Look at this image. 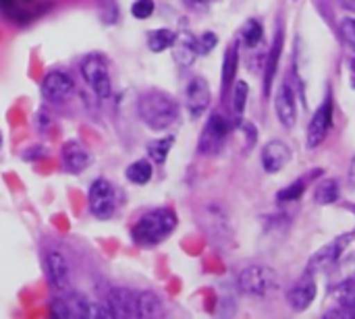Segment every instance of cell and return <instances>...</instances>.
<instances>
[{"label": "cell", "instance_id": "836d02e7", "mask_svg": "<svg viewBox=\"0 0 355 319\" xmlns=\"http://www.w3.org/2000/svg\"><path fill=\"white\" fill-rule=\"evenodd\" d=\"M352 83H354L355 87V58L352 60Z\"/></svg>", "mask_w": 355, "mask_h": 319}, {"label": "cell", "instance_id": "6da1fadb", "mask_svg": "<svg viewBox=\"0 0 355 319\" xmlns=\"http://www.w3.org/2000/svg\"><path fill=\"white\" fill-rule=\"evenodd\" d=\"M137 112L144 125L152 131H166L179 118V104L166 91L150 89L139 95Z\"/></svg>", "mask_w": 355, "mask_h": 319}, {"label": "cell", "instance_id": "4316f807", "mask_svg": "<svg viewBox=\"0 0 355 319\" xmlns=\"http://www.w3.org/2000/svg\"><path fill=\"white\" fill-rule=\"evenodd\" d=\"M337 295H339V307H343L347 319L355 318V278L343 282L339 286Z\"/></svg>", "mask_w": 355, "mask_h": 319}, {"label": "cell", "instance_id": "ac0fdd59", "mask_svg": "<svg viewBox=\"0 0 355 319\" xmlns=\"http://www.w3.org/2000/svg\"><path fill=\"white\" fill-rule=\"evenodd\" d=\"M173 58L179 66H191L196 62V58L200 56L198 52V37L191 35L189 31H179L175 33V39H173Z\"/></svg>", "mask_w": 355, "mask_h": 319}, {"label": "cell", "instance_id": "f546056e", "mask_svg": "<svg viewBox=\"0 0 355 319\" xmlns=\"http://www.w3.org/2000/svg\"><path fill=\"white\" fill-rule=\"evenodd\" d=\"M339 35L341 39L355 50V17H345L339 23Z\"/></svg>", "mask_w": 355, "mask_h": 319}, {"label": "cell", "instance_id": "8fae6325", "mask_svg": "<svg viewBox=\"0 0 355 319\" xmlns=\"http://www.w3.org/2000/svg\"><path fill=\"white\" fill-rule=\"evenodd\" d=\"M108 316L121 319L137 318V295H133L127 289H112L104 301Z\"/></svg>", "mask_w": 355, "mask_h": 319}, {"label": "cell", "instance_id": "ffe728a7", "mask_svg": "<svg viewBox=\"0 0 355 319\" xmlns=\"http://www.w3.org/2000/svg\"><path fill=\"white\" fill-rule=\"evenodd\" d=\"M237 66H239V44L235 42L227 48L223 58V98L233 87V81L237 77Z\"/></svg>", "mask_w": 355, "mask_h": 319}, {"label": "cell", "instance_id": "d6a6232c", "mask_svg": "<svg viewBox=\"0 0 355 319\" xmlns=\"http://www.w3.org/2000/svg\"><path fill=\"white\" fill-rule=\"evenodd\" d=\"M347 10H355V0H341Z\"/></svg>", "mask_w": 355, "mask_h": 319}, {"label": "cell", "instance_id": "484cf974", "mask_svg": "<svg viewBox=\"0 0 355 319\" xmlns=\"http://www.w3.org/2000/svg\"><path fill=\"white\" fill-rule=\"evenodd\" d=\"M173 39H175V31L166 29V27H160V29H154L148 33V48L152 52H164L166 48L173 46Z\"/></svg>", "mask_w": 355, "mask_h": 319}, {"label": "cell", "instance_id": "ba28073f", "mask_svg": "<svg viewBox=\"0 0 355 319\" xmlns=\"http://www.w3.org/2000/svg\"><path fill=\"white\" fill-rule=\"evenodd\" d=\"M116 195L114 187L106 179H96L89 187V212L98 220H108L114 214Z\"/></svg>", "mask_w": 355, "mask_h": 319}, {"label": "cell", "instance_id": "44dd1931", "mask_svg": "<svg viewBox=\"0 0 355 319\" xmlns=\"http://www.w3.org/2000/svg\"><path fill=\"white\" fill-rule=\"evenodd\" d=\"M164 316L162 301L158 299L156 293L144 291L137 295V318L141 319H158Z\"/></svg>", "mask_w": 355, "mask_h": 319}, {"label": "cell", "instance_id": "9a60e30c", "mask_svg": "<svg viewBox=\"0 0 355 319\" xmlns=\"http://www.w3.org/2000/svg\"><path fill=\"white\" fill-rule=\"evenodd\" d=\"M46 262V274H48V280L50 284L56 289V291H67L69 284H71V272H69V264L67 259L62 257V253L50 249L44 257Z\"/></svg>", "mask_w": 355, "mask_h": 319}, {"label": "cell", "instance_id": "1f68e13d", "mask_svg": "<svg viewBox=\"0 0 355 319\" xmlns=\"http://www.w3.org/2000/svg\"><path fill=\"white\" fill-rule=\"evenodd\" d=\"M216 44H218L216 33L206 31V33H202V35L198 37V52H200V54H210V52L216 48Z\"/></svg>", "mask_w": 355, "mask_h": 319}, {"label": "cell", "instance_id": "5bb4252c", "mask_svg": "<svg viewBox=\"0 0 355 319\" xmlns=\"http://www.w3.org/2000/svg\"><path fill=\"white\" fill-rule=\"evenodd\" d=\"M185 104L193 118H200L210 106V85L204 77H193L185 89Z\"/></svg>", "mask_w": 355, "mask_h": 319}, {"label": "cell", "instance_id": "2e32d148", "mask_svg": "<svg viewBox=\"0 0 355 319\" xmlns=\"http://www.w3.org/2000/svg\"><path fill=\"white\" fill-rule=\"evenodd\" d=\"M283 44H285V31H283V21H279L277 33H275L272 46H270V50H268L266 64H264V95H266V98H268L270 91H272L275 75H277V71H279V60H281V54H283Z\"/></svg>", "mask_w": 355, "mask_h": 319}, {"label": "cell", "instance_id": "d6986e66", "mask_svg": "<svg viewBox=\"0 0 355 319\" xmlns=\"http://www.w3.org/2000/svg\"><path fill=\"white\" fill-rule=\"evenodd\" d=\"M349 239H352V237L337 239V241H333L331 245H327L324 249H320V251L310 259V264H308V272L316 274V272H324V270H329L331 266H335V264L339 262V257H341L343 249L347 247Z\"/></svg>", "mask_w": 355, "mask_h": 319}, {"label": "cell", "instance_id": "277c9868", "mask_svg": "<svg viewBox=\"0 0 355 319\" xmlns=\"http://www.w3.org/2000/svg\"><path fill=\"white\" fill-rule=\"evenodd\" d=\"M237 286L248 297H266L279 289V276L268 266H250L237 276Z\"/></svg>", "mask_w": 355, "mask_h": 319}, {"label": "cell", "instance_id": "d590c367", "mask_svg": "<svg viewBox=\"0 0 355 319\" xmlns=\"http://www.w3.org/2000/svg\"><path fill=\"white\" fill-rule=\"evenodd\" d=\"M0 143H2V135H0Z\"/></svg>", "mask_w": 355, "mask_h": 319}, {"label": "cell", "instance_id": "83f0119b", "mask_svg": "<svg viewBox=\"0 0 355 319\" xmlns=\"http://www.w3.org/2000/svg\"><path fill=\"white\" fill-rule=\"evenodd\" d=\"M308 181H310V176H304V179H297L293 185H289V187H285V189H281L279 193H277V199L281 201V203H289V201H297L304 193H306V185H308Z\"/></svg>", "mask_w": 355, "mask_h": 319}, {"label": "cell", "instance_id": "7a4b0ae2", "mask_svg": "<svg viewBox=\"0 0 355 319\" xmlns=\"http://www.w3.org/2000/svg\"><path fill=\"white\" fill-rule=\"evenodd\" d=\"M177 228V216L171 208H156L148 214H144L135 226L131 228V239L137 245L152 247L162 243L171 237V233Z\"/></svg>", "mask_w": 355, "mask_h": 319}, {"label": "cell", "instance_id": "7402d4cb", "mask_svg": "<svg viewBox=\"0 0 355 319\" xmlns=\"http://www.w3.org/2000/svg\"><path fill=\"white\" fill-rule=\"evenodd\" d=\"M341 191H339V183L335 179H324L318 183L316 191H314V201L318 206H333L339 199Z\"/></svg>", "mask_w": 355, "mask_h": 319}, {"label": "cell", "instance_id": "4fadbf2b", "mask_svg": "<svg viewBox=\"0 0 355 319\" xmlns=\"http://www.w3.org/2000/svg\"><path fill=\"white\" fill-rule=\"evenodd\" d=\"M275 110L285 129H291L297 120V102H295V91L289 81H283L277 89L275 95Z\"/></svg>", "mask_w": 355, "mask_h": 319}, {"label": "cell", "instance_id": "5b68a950", "mask_svg": "<svg viewBox=\"0 0 355 319\" xmlns=\"http://www.w3.org/2000/svg\"><path fill=\"white\" fill-rule=\"evenodd\" d=\"M81 75L85 79V83L94 89V93L98 98H108L112 91L110 85V73H108V64L104 60V56L100 54H87L81 62Z\"/></svg>", "mask_w": 355, "mask_h": 319}, {"label": "cell", "instance_id": "52a82bcc", "mask_svg": "<svg viewBox=\"0 0 355 319\" xmlns=\"http://www.w3.org/2000/svg\"><path fill=\"white\" fill-rule=\"evenodd\" d=\"M333 110H335V104H333V95L331 91L327 93L324 102L316 108V112L312 114L310 118V125H308V135H306V145L310 149L318 147L331 133V127H333Z\"/></svg>", "mask_w": 355, "mask_h": 319}, {"label": "cell", "instance_id": "e0dca14e", "mask_svg": "<svg viewBox=\"0 0 355 319\" xmlns=\"http://www.w3.org/2000/svg\"><path fill=\"white\" fill-rule=\"evenodd\" d=\"M92 164L89 149L79 141H67L62 145V166L71 174H81Z\"/></svg>", "mask_w": 355, "mask_h": 319}, {"label": "cell", "instance_id": "f1b7e54d", "mask_svg": "<svg viewBox=\"0 0 355 319\" xmlns=\"http://www.w3.org/2000/svg\"><path fill=\"white\" fill-rule=\"evenodd\" d=\"M248 95H250V87H248V83H245V81H239V83L235 85V91H233V112H235V116H237V118H241V116H243V112H245Z\"/></svg>", "mask_w": 355, "mask_h": 319}, {"label": "cell", "instance_id": "d4e9b609", "mask_svg": "<svg viewBox=\"0 0 355 319\" xmlns=\"http://www.w3.org/2000/svg\"><path fill=\"white\" fill-rule=\"evenodd\" d=\"M264 39V27L258 19H250L245 21V25L241 27V42L248 46V48H256L260 46Z\"/></svg>", "mask_w": 355, "mask_h": 319}, {"label": "cell", "instance_id": "7c38bea8", "mask_svg": "<svg viewBox=\"0 0 355 319\" xmlns=\"http://www.w3.org/2000/svg\"><path fill=\"white\" fill-rule=\"evenodd\" d=\"M293 154H291V147L281 141V139H272L268 141L264 147H262V154H260V160H262V168L268 172V174H277L281 172L289 162H291Z\"/></svg>", "mask_w": 355, "mask_h": 319}, {"label": "cell", "instance_id": "3957f363", "mask_svg": "<svg viewBox=\"0 0 355 319\" xmlns=\"http://www.w3.org/2000/svg\"><path fill=\"white\" fill-rule=\"evenodd\" d=\"M50 313L56 319H110L106 305H98L77 293H71L64 299H54L50 303Z\"/></svg>", "mask_w": 355, "mask_h": 319}, {"label": "cell", "instance_id": "30bf717a", "mask_svg": "<svg viewBox=\"0 0 355 319\" xmlns=\"http://www.w3.org/2000/svg\"><path fill=\"white\" fill-rule=\"evenodd\" d=\"M40 91L48 102H64L75 93V81L64 71H52L44 77Z\"/></svg>", "mask_w": 355, "mask_h": 319}, {"label": "cell", "instance_id": "603a6c76", "mask_svg": "<svg viewBox=\"0 0 355 319\" xmlns=\"http://www.w3.org/2000/svg\"><path fill=\"white\" fill-rule=\"evenodd\" d=\"M173 143H175L173 135H166V137H160V139H152L148 143V147H146L150 160L156 162V164H164L168 154H171V149H173Z\"/></svg>", "mask_w": 355, "mask_h": 319}, {"label": "cell", "instance_id": "e575fe53", "mask_svg": "<svg viewBox=\"0 0 355 319\" xmlns=\"http://www.w3.org/2000/svg\"><path fill=\"white\" fill-rule=\"evenodd\" d=\"M193 2H198V4H210L212 0H193Z\"/></svg>", "mask_w": 355, "mask_h": 319}, {"label": "cell", "instance_id": "9c48e42d", "mask_svg": "<svg viewBox=\"0 0 355 319\" xmlns=\"http://www.w3.org/2000/svg\"><path fill=\"white\" fill-rule=\"evenodd\" d=\"M316 293H318L316 274H312V272L306 270V274L300 276V278L291 284V289H289V293H287V303H289V307H291L293 311L302 313V311H306V309L314 303Z\"/></svg>", "mask_w": 355, "mask_h": 319}, {"label": "cell", "instance_id": "8992f818", "mask_svg": "<svg viewBox=\"0 0 355 319\" xmlns=\"http://www.w3.org/2000/svg\"><path fill=\"white\" fill-rule=\"evenodd\" d=\"M227 137H229V122L223 114L218 112H212L208 122L204 125V131L200 135V141H198V149L204 154V156H216L223 145L227 143Z\"/></svg>", "mask_w": 355, "mask_h": 319}, {"label": "cell", "instance_id": "cb8c5ba5", "mask_svg": "<svg viewBox=\"0 0 355 319\" xmlns=\"http://www.w3.org/2000/svg\"><path fill=\"white\" fill-rule=\"evenodd\" d=\"M125 176L133 185H146L152 179V164L148 160H137V162H133V164L127 166Z\"/></svg>", "mask_w": 355, "mask_h": 319}, {"label": "cell", "instance_id": "4dcf8cb0", "mask_svg": "<svg viewBox=\"0 0 355 319\" xmlns=\"http://www.w3.org/2000/svg\"><path fill=\"white\" fill-rule=\"evenodd\" d=\"M154 8H156L154 0H135V2L131 4V15H133L135 19L144 21V19H150V17H152Z\"/></svg>", "mask_w": 355, "mask_h": 319}]
</instances>
